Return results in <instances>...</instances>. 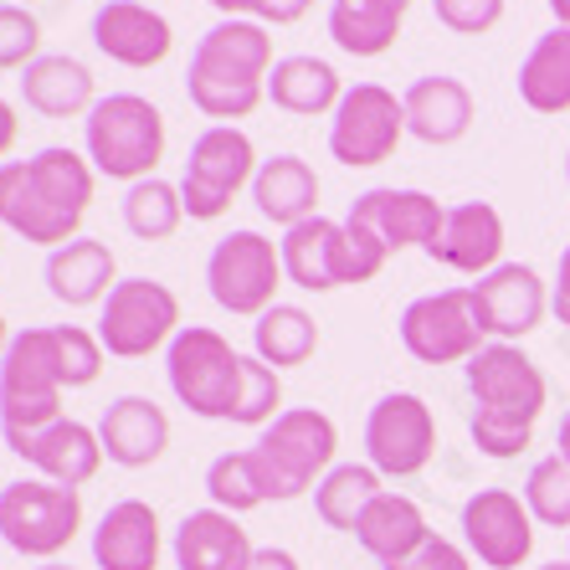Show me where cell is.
I'll list each match as a JSON object with an SVG mask.
<instances>
[{
	"mask_svg": "<svg viewBox=\"0 0 570 570\" xmlns=\"http://www.w3.org/2000/svg\"><path fill=\"white\" fill-rule=\"evenodd\" d=\"M98 170L88 155L47 145L31 159H0V226L47 253L78 242V226L94 206Z\"/></svg>",
	"mask_w": 570,
	"mask_h": 570,
	"instance_id": "6da1fadb",
	"label": "cell"
},
{
	"mask_svg": "<svg viewBox=\"0 0 570 570\" xmlns=\"http://www.w3.org/2000/svg\"><path fill=\"white\" fill-rule=\"evenodd\" d=\"M468 375V396H473V448L483 458H519L534 438V422H540L544 401H550V385L544 371L534 365L519 345H483L473 360L463 365Z\"/></svg>",
	"mask_w": 570,
	"mask_h": 570,
	"instance_id": "7a4b0ae2",
	"label": "cell"
},
{
	"mask_svg": "<svg viewBox=\"0 0 570 570\" xmlns=\"http://www.w3.org/2000/svg\"><path fill=\"white\" fill-rule=\"evenodd\" d=\"M273 37L263 21L242 16V21H216L196 41L186 67V94L190 104L216 124L247 119L267 98V72H273Z\"/></svg>",
	"mask_w": 570,
	"mask_h": 570,
	"instance_id": "3957f363",
	"label": "cell"
},
{
	"mask_svg": "<svg viewBox=\"0 0 570 570\" xmlns=\"http://www.w3.org/2000/svg\"><path fill=\"white\" fill-rule=\"evenodd\" d=\"M334 452H340V426L330 412L288 406L283 416H273L253 442V458L267 483V504H293V499L314 493L334 468Z\"/></svg>",
	"mask_w": 570,
	"mask_h": 570,
	"instance_id": "277c9868",
	"label": "cell"
},
{
	"mask_svg": "<svg viewBox=\"0 0 570 570\" xmlns=\"http://www.w3.org/2000/svg\"><path fill=\"white\" fill-rule=\"evenodd\" d=\"M82 155L108 180H149L165 159V114L139 94H108L82 119Z\"/></svg>",
	"mask_w": 570,
	"mask_h": 570,
	"instance_id": "5b68a950",
	"label": "cell"
},
{
	"mask_svg": "<svg viewBox=\"0 0 570 570\" xmlns=\"http://www.w3.org/2000/svg\"><path fill=\"white\" fill-rule=\"evenodd\" d=\"M165 375H170L175 401L200 422H232L242 391V355L232 350L222 330L212 324H186L165 350Z\"/></svg>",
	"mask_w": 570,
	"mask_h": 570,
	"instance_id": "8992f818",
	"label": "cell"
},
{
	"mask_svg": "<svg viewBox=\"0 0 570 570\" xmlns=\"http://www.w3.org/2000/svg\"><path fill=\"white\" fill-rule=\"evenodd\" d=\"M62 365L57 340L47 330H21L0 355V438L6 432H37L62 416Z\"/></svg>",
	"mask_w": 570,
	"mask_h": 570,
	"instance_id": "52a82bcc",
	"label": "cell"
},
{
	"mask_svg": "<svg viewBox=\"0 0 570 570\" xmlns=\"http://www.w3.org/2000/svg\"><path fill=\"white\" fill-rule=\"evenodd\" d=\"M82 530V489L16 478L0 489V540L27 560H57Z\"/></svg>",
	"mask_w": 570,
	"mask_h": 570,
	"instance_id": "ba28073f",
	"label": "cell"
},
{
	"mask_svg": "<svg viewBox=\"0 0 570 570\" xmlns=\"http://www.w3.org/2000/svg\"><path fill=\"white\" fill-rule=\"evenodd\" d=\"M257 145L253 134L237 124H212L206 134H196V145L186 155L180 170V200H186L190 222H222L232 212V200L257 180Z\"/></svg>",
	"mask_w": 570,
	"mask_h": 570,
	"instance_id": "9c48e42d",
	"label": "cell"
},
{
	"mask_svg": "<svg viewBox=\"0 0 570 570\" xmlns=\"http://www.w3.org/2000/svg\"><path fill=\"white\" fill-rule=\"evenodd\" d=\"M288 283L283 273V253L278 242L263 237L257 226H237L206 257V288H212L216 308L237 318H257L278 304V288Z\"/></svg>",
	"mask_w": 570,
	"mask_h": 570,
	"instance_id": "30bf717a",
	"label": "cell"
},
{
	"mask_svg": "<svg viewBox=\"0 0 570 570\" xmlns=\"http://www.w3.org/2000/svg\"><path fill=\"white\" fill-rule=\"evenodd\" d=\"M180 324V298L159 278H119L114 293L98 304V345L114 360H145L170 350Z\"/></svg>",
	"mask_w": 570,
	"mask_h": 570,
	"instance_id": "8fae6325",
	"label": "cell"
},
{
	"mask_svg": "<svg viewBox=\"0 0 570 570\" xmlns=\"http://www.w3.org/2000/svg\"><path fill=\"white\" fill-rule=\"evenodd\" d=\"M406 139V108L391 88L381 82H355L345 88L340 108L330 114V155L345 170H371L396 155V145Z\"/></svg>",
	"mask_w": 570,
	"mask_h": 570,
	"instance_id": "7c38bea8",
	"label": "cell"
},
{
	"mask_svg": "<svg viewBox=\"0 0 570 570\" xmlns=\"http://www.w3.org/2000/svg\"><path fill=\"white\" fill-rule=\"evenodd\" d=\"M401 345L406 355L422 365H458L473 360L483 350V324L473 314V293L468 288H442V293H422L401 308Z\"/></svg>",
	"mask_w": 570,
	"mask_h": 570,
	"instance_id": "4fadbf2b",
	"label": "cell"
},
{
	"mask_svg": "<svg viewBox=\"0 0 570 570\" xmlns=\"http://www.w3.org/2000/svg\"><path fill=\"white\" fill-rule=\"evenodd\" d=\"M438 452V416L412 391H391L365 416V458L381 478H416Z\"/></svg>",
	"mask_w": 570,
	"mask_h": 570,
	"instance_id": "5bb4252c",
	"label": "cell"
},
{
	"mask_svg": "<svg viewBox=\"0 0 570 570\" xmlns=\"http://www.w3.org/2000/svg\"><path fill=\"white\" fill-rule=\"evenodd\" d=\"M468 556L489 570H519L534 556V514L514 489H478L463 504Z\"/></svg>",
	"mask_w": 570,
	"mask_h": 570,
	"instance_id": "9a60e30c",
	"label": "cell"
},
{
	"mask_svg": "<svg viewBox=\"0 0 570 570\" xmlns=\"http://www.w3.org/2000/svg\"><path fill=\"white\" fill-rule=\"evenodd\" d=\"M468 293H473V314H478V324H483V334L499 340V345H519L524 334H534L544 308H550L544 278L530 263H499Z\"/></svg>",
	"mask_w": 570,
	"mask_h": 570,
	"instance_id": "2e32d148",
	"label": "cell"
},
{
	"mask_svg": "<svg viewBox=\"0 0 570 570\" xmlns=\"http://www.w3.org/2000/svg\"><path fill=\"white\" fill-rule=\"evenodd\" d=\"M6 448L31 463L41 478H52L62 489H82L94 483L98 468H104V442H98V426L72 422V416H57V422L37 426V432H6Z\"/></svg>",
	"mask_w": 570,
	"mask_h": 570,
	"instance_id": "e0dca14e",
	"label": "cell"
},
{
	"mask_svg": "<svg viewBox=\"0 0 570 570\" xmlns=\"http://www.w3.org/2000/svg\"><path fill=\"white\" fill-rule=\"evenodd\" d=\"M350 222L375 232L385 253H406V247H422L426 253L438 242L442 222H448V206H438V196H426V190L375 186L350 200Z\"/></svg>",
	"mask_w": 570,
	"mask_h": 570,
	"instance_id": "ac0fdd59",
	"label": "cell"
},
{
	"mask_svg": "<svg viewBox=\"0 0 570 570\" xmlns=\"http://www.w3.org/2000/svg\"><path fill=\"white\" fill-rule=\"evenodd\" d=\"M278 253H283V273H288L293 288H304V293L355 288V278H350L345 222L308 216V222H298V226H288V232H283Z\"/></svg>",
	"mask_w": 570,
	"mask_h": 570,
	"instance_id": "d6986e66",
	"label": "cell"
},
{
	"mask_svg": "<svg viewBox=\"0 0 570 570\" xmlns=\"http://www.w3.org/2000/svg\"><path fill=\"white\" fill-rule=\"evenodd\" d=\"M94 47L119 67H159L175 47L170 21L145 0H104L94 11Z\"/></svg>",
	"mask_w": 570,
	"mask_h": 570,
	"instance_id": "ffe728a7",
	"label": "cell"
},
{
	"mask_svg": "<svg viewBox=\"0 0 570 570\" xmlns=\"http://www.w3.org/2000/svg\"><path fill=\"white\" fill-rule=\"evenodd\" d=\"M426 257L452 273H468V278H483L499 267L504 257V216L493 212L489 200H463V206H448V222H442L438 242L426 247Z\"/></svg>",
	"mask_w": 570,
	"mask_h": 570,
	"instance_id": "44dd1931",
	"label": "cell"
},
{
	"mask_svg": "<svg viewBox=\"0 0 570 570\" xmlns=\"http://www.w3.org/2000/svg\"><path fill=\"white\" fill-rule=\"evenodd\" d=\"M98 442H104L108 463L139 473V468H155L170 448V416L149 396H119L108 401L104 422H98Z\"/></svg>",
	"mask_w": 570,
	"mask_h": 570,
	"instance_id": "7402d4cb",
	"label": "cell"
},
{
	"mask_svg": "<svg viewBox=\"0 0 570 570\" xmlns=\"http://www.w3.org/2000/svg\"><path fill=\"white\" fill-rule=\"evenodd\" d=\"M175 570H247L253 566V540L226 509H190L175 524Z\"/></svg>",
	"mask_w": 570,
	"mask_h": 570,
	"instance_id": "603a6c76",
	"label": "cell"
},
{
	"mask_svg": "<svg viewBox=\"0 0 570 570\" xmlns=\"http://www.w3.org/2000/svg\"><path fill=\"white\" fill-rule=\"evenodd\" d=\"M401 108H406V134L422 139V145H458L468 129H473V94H468L463 78L452 72H426L416 78L406 94H401Z\"/></svg>",
	"mask_w": 570,
	"mask_h": 570,
	"instance_id": "cb8c5ba5",
	"label": "cell"
},
{
	"mask_svg": "<svg viewBox=\"0 0 570 570\" xmlns=\"http://www.w3.org/2000/svg\"><path fill=\"white\" fill-rule=\"evenodd\" d=\"M41 278H47V293H52L57 304L94 308L114 293V283H119V263H114V253H108V242L78 237V242H67V247H57V253H47Z\"/></svg>",
	"mask_w": 570,
	"mask_h": 570,
	"instance_id": "d4e9b609",
	"label": "cell"
},
{
	"mask_svg": "<svg viewBox=\"0 0 570 570\" xmlns=\"http://www.w3.org/2000/svg\"><path fill=\"white\" fill-rule=\"evenodd\" d=\"M98 570H159V514L145 499H119L94 530Z\"/></svg>",
	"mask_w": 570,
	"mask_h": 570,
	"instance_id": "484cf974",
	"label": "cell"
},
{
	"mask_svg": "<svg viewBox=\"0 0 570 570\" xmlns=\"http://www.w3.org/2000/svg\"><path fill=\"white\" fill-rule=\"evenodd\" d=\"M21 98L41 119H88L98 104V82L88 72V62L57 52V57H37L21 72Z\"/></svg>",
	"mask_w": 570,
	"mask_h": 570,
	"instance_id": "4316f807",
	"label": "cell"
},
{
	"mask_svg": "<svg viewBox=\"0 0 570 570\" xmlns=\"http://www.w3.org/2000/svg\"><path fill=\"white\" fill-rule=\"evenodd\" d=\"M426 514L416 499H406V493H375L371 504H365V514L355 519V544L365 550V556H375L381 566H396V560H406L412 550H422L426 544Z\"/></svg>",
	"mask_w": 570,
	"mask_h": 570,
	"instance_id": "83f0119b",
	"label": "cell"
},
{
	"mask_svg": "<svg viewBox=\"0 0 570 570\" xmlns=\"http://www.w3.org/2000/svg\"><path fill=\"white\" fill-rule=\"evenodd\" d=\"M340 98H345V82L324 57H278L267 72V104L293 114V119H324L340 108Z\"/></svg>",
	"mask_w": 570,
	"mask_h": 570,
	"instance_id": "f1b7e54d",
	"label": "cell"
},
{
	"mask_svg": "<svg viewBox=\"0 0 570 570\" xmlns=\"http://www.w3.org/2000/svg\"><path fill=\"white\" fill-rule=\"evenodd\" d=\"M253 206L267 216L273 226H298L308 216H318V175L308 159L298 155H273L257 165L253 180Z\"/></svg>",
	"mask_w": 570,
	"mask_h": 570,
	"instance_id": "f546056e",
	"label": "cell"
},
{
	"mask_svg": "<svg viewBox=\"0 0 570 570\" xmlns=\"http://www.w3.org/2000/svg\"><path fill=\"white\" fill-rule=\"evenodd\" d=\"M406 6L396 0H330V37L350 57H385L401 37Z\"/></svg>",
	"mask_w": 570,
	"mask_h": 570,
	"instance_id": "4dcf8cb0",
	"label": "cell"
},
{
	"mask_svg": "<svg viewBox=\"0 0 570 570\" xmlns=\"http://www.w3.org/2000/svg\"><path fill=\"white\" fill-rule=\"evenodd\" d=\"M519 98L534 114H570V31L556 27L519 62Z\"/></svg>",
	"mask_w": 570,
	"mask_h": 570,
	"instance_id": "1f68e13d",
	"label": "cell"
},
{
	"mask_svg": "<svg viewBox=\"0 0 570 570\" xmlns=\"http://www.w3.org/2000/svg\"><path fill=\"white\" fill-rule=\"evenodd\" d=\"M318 350V324L308 308L298 304H273L267 314H257L253 324V355L273 371H288V365H304Z\"/></svg>",
	"mask_w": 570,
	"mask_h": 570,
	"instance_id": "d6a6232c",
	"label": "cell"
},
{
	"mask_svg": "<svg viewBox=\"0 0 570 570\" xmlns=\"http://www.w3.org/2000/svg\"><path fill=\"white\" fill-rule=\"evenodd\" d=\"M375 493H385V489L371 463H334L330 473H324V483L314 489V514L324 519L330 530L355 534V519L365 514V504H371Z\"/></svg>",
	"mask_w": 570,
	"mask_h": 570,
	"instance_id": "836d02e7",
	"label": "cell"
},
{
	"mask_svg": "<svg viewBox=\"0 0 570 570\" xmlns=\"http://www.w3.org/2000/svg\"><path fill=\"white\" fill-rule=\"evenodd\" d=\"M180 222H186V200H180V186H170V180L149 175V180H134L124 190V226H129V237L170 242L180 232Z\"/></svg>",
	"mask_w": 570,
	"mask_h": 570,
	"instance_id": "e575fe53",
	"label": "cell"
},
{
	"mask_svg": "<svg viewBox=\"0 0 570 570\" xmlns=\"http://www.w3.org/2000/svg\"><path fill=\"white\" fill-rule=\"evenodd\" d=\"M206 493H212V509H226V514L263 509L267 504V483H263V468H257L253 448L212 458V468H206Z\"/></svg>",
	"mask_w": 570,
	"mask_h": 570,
	"instance_id": "d590c367",
	"label": "cell"
},
{
	"mask_svg": "<svg viewBox=\"0 0 570 570\" xmlns=\"http://www.w3.org/2000/svg\"><path fill=\"white\" fill-rule=\"evenodd\" d=\"M524 504H530L534 524L544 530H570V463L560 452L540 458L524 478Z\"/></svg>",
	"mask_w": 570,
	"mask_h": 570,
	"instance_id": "8d00e7d4",
	"label": "cell"
},
{
	"mask_svg": "<svg viewBox=\"0 0 570 570\" xmlns=\"http://www.w3.org/2000/svg\"><path fill=\"white\" fill-rule=\"evenodd\" d=\"M273 416H283V381L273 365H263L257 355H242V391H237V426H257L263 432Z\"/></svg>",
	"mask_w": 570,
	"mask_h": 570,
	"instance_id": "74e56055",
	"label": "cell"
},
{
	"mask_svg": "<svg viewBox=\"0 0 570 570\" xmlns=\"http://www.w3.org/2000/svg\"><path fill=\"white\" fill-rule=\"evenodd\" d=\"M41 57V21L27 6L0 0V72H27Z\"/></svg>",
	"mask_w": 570,
	"mask_h": 570,
	"instance_id": "f35d334b",
	"label": "cell"
},
{
	"mask_svg": "<svg viewBox=\"0 0 570 570\" xmlns=\"http://www.w3.org/2000/svg\"><path fill=\"white\" fill-rule=\"evenodd\" d=\"M432 11L452 37H483L504 21V0H432Z\"/></svg>",
	"mask_w": 570,
	"mask_h": 570,
	"instance_id": "ab89813d",
	"label": "cell"
},
{
	"mask_svg": "<svg viewBox=\"0 0 570 570\" xmlns=\"http://www.w3.org/2000/svg\"><path fill=\"white\" fill-rule=\"evenodd\" d=\"M385 570H473V556H468L463 544H452L448 534H426L422 550H412L406 560H396V566Z\"/></svg>",
	"mask_w": 570,
	"mask_h": 570,
	"instance_id": "60d3db41",
	"label": "cell"
},
{
	"mask_svg": "<svg viewBox=\"0 0 570 570\" xmlns=\"http://www.w3.org/2000/svg\"><path fill=\"white\" fill-rule=\"evenodd\" d=\"M308 6L314 0H257L253 21H263V27H293V21H304Z\"/></svg>",
	"mask_w": 570,
	"mask_h": 570,
	"instance_id": "b9f144b4",
	"label": "cell"
},
{
	"mask_svg": "<svg viewBox=\"0 0 570 570\" xmlns=\"http://www.w3.org/2000/svg\"><path fill=\"white\" fill-rule=\"evenodd\" d=\"M550 308H556V318L570 330V242H566V253H560V273H556V293H550Z\"/></svg>",
	"mask_w": 570,
	"mask_h": 570,
	"instance_id": "7bdbcfd3",
	"label": "cell"
},
{
	"mask_svg": "<svg viewBox=\"0 0 570 570\" xmlns=\"http://www.w3.org/2000/svg\"><path fill=\"white\" fill-rule=\"evenodd\" d=\"M247 570H304V566H298V556H293V550H283V544H263Z\"/></svg>",
	"mask_w": 570,
	"mask_h": 570,
	"instance_id": "ee69618b",
	"label": "cell"
},
{
	"mask_svg": "<svg viewBox=\"0 0 570 570\" xmlns=\"http://www.w3.org/2000/svg\"><path fill=\"white\" fill-rule=\"evenodd\" d=\"M16 134H21V119H16V108L0 98V159L16 149Z\"/></svg>",
	"mask_w": 570,
	"mask_h": 570,
	"instance_id": "f6af8a7d",
	"label": "cell"
},
{
	"mask_svg": "<svg viewBox=\"0 0 570 570\" xmlns=\"http://www.w3.org/2000/svg\"><path fill=\"white\" fill-rule=\"evenodd\" d=\"M212 11H222V21H242V16L257 11V0H206Z\"/></svg>",
	"mask_w": 570,
	"mask_h": 570,
	"instance_id": "bcb514c9",
	"label": "cell"
},
{
	"mask_svg": "<svg viewBox=\"0 0 570 570\" xmlns=\"http://www.w3.org/2000/svg\"><path fill=\"white\" fill-rule=\"evenodd\" d=\"M556 448H560V458L570 463V412L560 416V432H556Z\"/></svg>",
	"mask_w": 570,
	"mask_h": 570,
	"instance_id": "7dc6e473",
	"label": "cell"
},
{
	"mask_svg": "<svg viewBox=\"0 0 570 570\" xmlns=\"http://www.w3.org/2000/svg\"><path fill=\"white\" fill-rule=\"evenodd\" d=\"M550 16H556V27L570 31V0H550Z\"/></svg>",
	"mask_w": 570,
	"mask_h": 570,
	"instance_id": "c3c4849f",
	"label": "cell"
},
{
	"mask_svg": "<svg viewBox=\"0 0 570 570\" xmlns=\"http://www.w3.org/2000/svg\"><path fill=\"white\" fill-rule=\"evenodd\" d=\"M6 345H11V330H6V314H0V355H6Z\"/></svg>",
	"mask_w": 570,
	"mask_h": 570,
	"instance_id": "681fc988",
	"label": "cell"
},
{
	"mask_svg": "<svg viewBox=\"0 0 570 570\" xmlns=\"http://www.w3.org/2000/svg\"><path fill=\"white\" fill-rule=\"evenodd\" d=\"M37 570H72V566H67V560H41Z\"/></svg>",
	"mask_w": 570,
	"mask_h": 570,
	"instance_id": "f907efd6",
	"label": "cell"
},
{
	"mask_svg": "<svg viewBox=\"0 0 570 570\" xmlns=\"http://www.w3.org/2000/svg\"><path fill=\"white\" fill-rule=\"evenodd\" d=\"M540 570H570V560H550V566H540Z\"/></svg>",
	"mask_w": 570,
	"mask_h": 570,
	"instance_id": "816d5d0a",
	"label": "cell"
},
{
	"mask_svg": "<svg viewBox=\"0 0 570 570\" xmlns=\"http://www.w3.org/2000/svg\"><path fill=\"white\" fill-rule=\"evenodd\" d=\"M11 6H37V0H11Z\"/></svg>",
	"mask_w": 570,
	"mask_h": 570,
	"instance_id": "f5cc1de1",
	"label": "cell"
},
{
	"mask_svg": "<svg viewBox=\"0 0 570 570\" xmlns=\"http://www.w3.org/2000/svg\"><path fill=\"white\" fill-rule=\"evenodd\" d=\"M566 180H570V155H566Z\"/></svg>",
	"mask_w": 570,
	"mask_h": 570,
	"instance_id": "db71d44e",
	"label": "cell"
},
{
	"mask_svg": "<svg viewBox=\"0 0 570 570\" xmlns=\"http://www.w3.org/2000/svg\"><path fill=\"white\" fill-rule=\"evenodd\" d=\"M396 6H412V0H396Z\"/></svg>",
	"mask_w": 570,
	"mask_h": 570,
	"instance_id": "11a10c76",
	"label": "cell"
},
{
	"mask_svg": "<svg viewBox=\"0 0 570 570\" xmlns=\"http://www.w3.org/2000/svg\"><path fill=\"white\" fill-rule=\"evenodd\" d=\"M0 544H6V540H0Z\"/></svg>",
	"mask_w": 570,
	"mask_h": 570,
	"instance_id": "9f6ffc18",
	"label": "cell"
}]
</instances>
